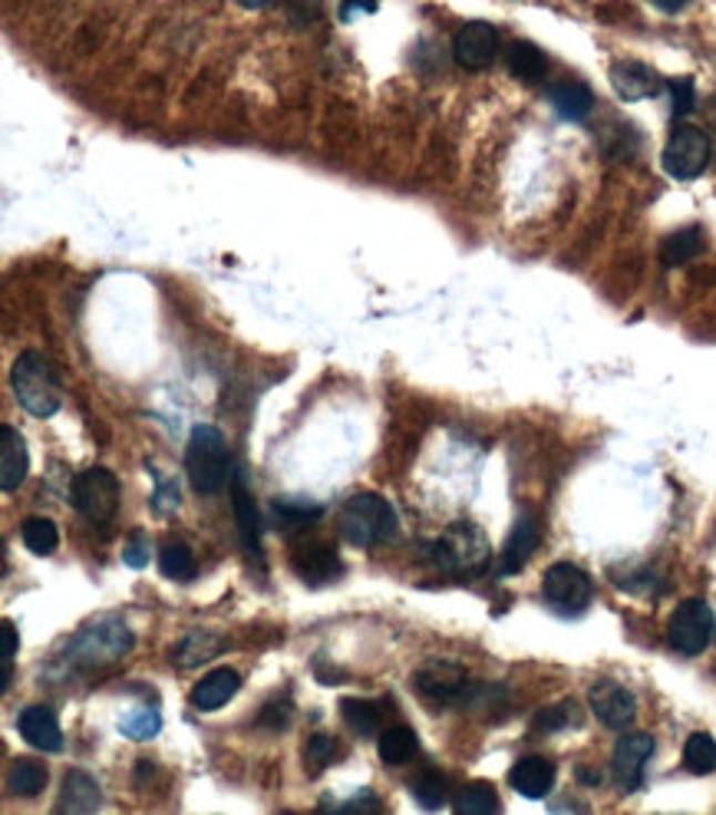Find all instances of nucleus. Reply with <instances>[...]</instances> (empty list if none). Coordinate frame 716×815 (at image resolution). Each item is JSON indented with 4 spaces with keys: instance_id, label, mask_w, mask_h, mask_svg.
I'll list each match as a JSON object with an SVG mask.
<instances>
[{
    "instance_id": "33",
    "label": "nucleus",
    "mask_w": 716,
    "mask_h": 815,
    "mask_svg": "<svg viewBox=\"0 0 716 815\" xmlns=\"http://www.w3.org/2000/svg\"><path fill=\"white\" fill-rule=\"evenodd\" d=\"M20 539H23V544H27L33 554H53L57 544H60V532H57V526H53L50 519L33 516V519H23Z\"/></svg>"
},
{
    "instance_id": "24",
    "label": "nucleus",
    "mask_w": 716,
    "mask_h": 815,
    "mask_svg": "<svg viewBox=\"0 0 716 815\" xmlns=\"http://www.w3.org/2000/svg\"><path fill=\"white\" fill-rule=\"evenodd\" d=\"M549 103L555 106V113L562 120H572V123H581L591 116L594 110V93L584 86V83H559L549 90Z\"/></svg>"
},
{
    "instance_id": "42",
    "label": "nucleus",
    "mask_w": 716,
    "mask_h": 815,
    "mask_svg": "<svg viewBox=\"0 0 716 815\" xmlns=\"http://www.w3.org/2000/svg\"><path fill=\"white\" fill-rule=\"evenodd\" d=\"M155 482H158V492H155V499H152V509H155L158 516L175 512V509H178V489H175V486H168L162 476H155Z\"/></svg>"
},
{
    "instance_id": "20",
    "label": "nucleus",
    "mask_w": 716,
    "mask_h": 815,
    "mask_svg": "<svg viewBox=\"0 0 716 815\" xmlns=\"http://www.w3.org/2000/svg\"><path fill=\"white\" fill-rule=\"evenodd\" d=\"M30 472V452L27 439L13 426H0V486L3 492H13Z\"/></svg>"
},
{
    "instance_id": "45",
    "label": "nucleus",
    "mask_w": 716,
    "mask_h": 815,
    "mask_svg": "<svg viewBox=\"0 0 716 815\" xmlns=\"http://www.w3.org/2000/svg\"><path fill=\"white\" fill-rule=\"evenodd\" d=\"M654 7H661V10H667V13H677V10H684L687 7V0H651Z\"/></svg>"
},
{
    "instance_id": "11",
    "label": "nucleus",
    "mask_w": 716,
    "mask_h": 815,
    "mask_svg": "<svg viewBox=\"0 0 716 815\" xmlns=\"http://www.w3.org/2000/svg\"><path fill=\"white\" fill-rule=\"evenodd\" d=\"M591 713L597 716L601 726L607 730H627L637 720V700L627 686L614 683V680H597L587 693Z\"/></svg>"
},
{
    "instance_id": "47",
    "label": "nucleus",
    "mask_w": 716,
    "mask_h": 815,
    "mask_svg": "<svg viewBox=\"0 0 716 815\" xmlns=\"http://www.w3.org/2000/svg\"><path fill=\"white\" fill-rule=\"evenodd\" d=\"M242 7H252V10H262V7H268V3H275V0H238Z\"/></svg>"
},
{
    "instance_id": "46",
    "label": "nucleus",
    "mask_w": 716,
    "mask_h": 815,
    "mask_svg": "<svg viewBox=\"0 0 716 815\" xmlns=\"http://www.w3.org/2000/svg\"><path fill=\"white\" fill-rule=\"evenodd\" d=\"M704 116H707V126L716 133V93L707 100V106H704Z\"/></svg>"
},
{
    "instance_id": "40",
    "label": "nucleus",
    "mask_w": 716,
    "mask_h": 815,
    "mask_svg": "<svg viewBox=\"0 0 716 815\" xmlns=\"http://www.w3.org/2000/svg\"><path fill=\"white\" fill-rule=\"evenodd\" d=\"M275 516L285 522V526H307L314 519H320V509H304V506H290V502H275Z\"/></svg>"
},
{
    "instance_id": "14",
    "label": "nucleus",
    "mask_w": 716,
    "mask_h": 815,
    "mask_svg": "<svg viewBox=\"0 0 716 815\" xmlns=\"http://www.w3.org/2000/svg\"><path fill=\"white\" fill-rule=\"evenodd\" d=\"M611 86H614V93L624 103L651 100V96H657L664 90L661 77L647 63H641V60H617L611 67Z\"/></svg>"
},
{
    "instance_id": "18",
    "label": "nucleus",
    "mask_w": 716,
    "mask_h": 815,
    "mask_svg": "<svg viewBox=\"0 0 716 815\" xmlns=\"http://www.w3.org/2000/svg\"><path fill=\"white\" fill-rule=\"evenodd\" d=\"M509 786L525 799H545L555 786V763L545 756H525L509 770Z\"/></svg>"
},
{
    "instance_id": "19",
    "label": "nucleus",
    "mask_w": 716,
    "mask_h": 815,
    "mask_svg": "<svg viewBox=\"0 0 716 815\" xmlns=\"http://www.w3.org/2000/svg\"><path fill=\"white\" fill-rule=\"evenodd\" d=\"M542 542V532H539V519L535 516H519V522L512 526V536L502 548V561H499V571L502 574H515L525 568V561L535 554V548Z\"/></svg>"
},
{
    "instance_id": "41",
    "label": "nucleus",
    "mask_w": 716,
    "mask_h": 815,
    "mask_svg": "<svg viewBox=\"0 0 716 815\" xmlns=\"http://www.w3.org/2000/svg\"><path fill=\"white\" fill-rule=\"evenodd\" d=\"M17 648H20L17 624H13V621H3V690L10 686V668H13Z\"/></svg>"
},
{
    "instance_id": "38",
    "label": "nucleus",
    "mask_w": 716,
    "mask_h": 815,
    "mask_svg": "<svg viewBox=\"0 0 716 815\" xmlns=\"http://www.w3.org/2000/svg\"><path fill=\"white\" fill-rule=\"evenodd\" d=\"M671 96H674V116H687L697 110V83L691 77H677L671 80Z\"/></svg>"
},
{
    "instance_id": "2",
    "label": "nucleus",
    "mask_w": 716,
    "mask_h": 815,
    "mask_svg": "<svg viewBox=\"0 0 716 815\" xmlns=\"http://www.w3.org/2000/svg\"><path fill=\"white\" fill-rule=\"evenodd\" d=\"M337 526H340V536L354 548H377V544L393 542L400 529L393 506L377 492L350 496L337 516Z\"/></svg>"
},
{
    "instance_id": "5",
    "label": "nucleus",
    "mask_w": 716,
    "mask_h": 815,
    "mask_svg": "<svg viewBox=\"0 0 716 815\" xmlns=\"http://www.w3.org/2000/svg\"><path fill=\"white\" fill-rule=\"evenodd\" d=\"M185 472L198 496H215L228 482V446L215 426H195L185 446Z\"/></svg>"
},
{
    "instance_id": "26",
    "label": "nucleus",
    "mask_w": 716,
    "mask_h": 815,
    "mask_svg": "<svg viewBox=\"0 0 716 815\" xmlns=\"http://www.w3.org/2000/svg\"><path fill=\"white\" fill-rule=\"evenodd\" d=\"M509 70H512V77H519L525 83H539L549 73V57L532 40H515L509 47Z\"/></svg>"
},
{
    "instance_id": "16",
    "label": "nucleus",
    "mask_w": 716,
    "mask_h": 815,
    "mask_svg": "<svg viewBox=\"0 0 716 815\" xmlns=\"http://www.w3.org/2000/svg\"><path fill=\"white\" fill-rule=\"evenodd\" d=\"M417 690L436 700V703H452L456 696L466 693V671L456 664V661H430L427 668L417 671Z\"/></svg>"
},
{
    "instance_id": "23",
    "label": "nucleus",
    "mask_w": 716,
    "mask_h": 815,
    "mask_svg": "<svg viewBox=\"0 0 716 815\" xmlns=\"http://www.w3.org/2000/svg\"><path fill=\"white\" fill-rule=\"evenodd\" d=\"M222 651H225V641H222V638H215V634H208V631H192V634H185V638L172 648V664L188 671V668H198V664L218 658Z\"/></svg>"
},
{
    "instance_id": "36",
    "label": "nucleus",
    "mask_w": 716,
    "mask_h": 815,
    "mask_svg": "<svg viewBox=\"0 0 716 815\" xmlns=\"http://www.w3.org/2000/svg\"><path fill=\"white\" fill-rule=\"evenodd\" d=\"M413 796L423 809H442L446 806V780L439 773H423L413 783Z\"/></svg>"
},
{
    "instance_id": "27",
    "label": "nucleus",
    "mask_w": 716,
    "mask_h": 815,
    "mask_svg": "<svg viewBox=\"0 0 716 815\" xmlns=\"http://www.w3.org/2000/svg\"><path fill=\"white\" fill-rule=\"evenodd\" d=\"M420 740L410 726H390L377 736V753L387 766H403L417 756Z\"/></svg>"
},
{
    "instance_id": "3",
    "label": "nucleus",
    "mask_w": 716,
    "mask_h": 815,
    "mask_svg": "<svg viewBox=\"0 0 716 815\" xmlns=\"http://www.w3.org/2000/svg\"><path fill=\"white\" fill-rule=\"evenodd\" d=\"M136 638L133 631L120 621V618H96L86 628L76 631V638L70 641V664L83 668V671H103L120 664L130 651H133Z\"/></svg>"
},
{
    "instance_id": "32",
    "label": "nucleus",
    "mask_w": 716,
    "mask_h": 815,
    "mask_svg": "<svg viewBox=\"0 0 716 815\" xmlns=\"http://www.w3.org/2000/svg\"><path fill=\"white\" fill-rule=\"evenodd\" d=\"M684 766L694 776H710L716 770V740L710 733H694L684 743Z\"/></svg>"
},
{
    "instance_id": "10",
    "label": "nucleus",
    "mask_w": 716,
    "mask_h": 815,
    "mask_svg": "<svg viewBox=\"0 0 716 815\" xmlns=\"http://www.w3.org/2000/svg\"><path fill=\"white\" fill-rule=\"evenodd\" d=\"M499 30L485 20H469L456 40H452V57L462 70H489L499 57Z\"/></svg>"
},
{
    "instance_id": "15",
    "label": "nucleus",
    "mask_w": 716,
    "mask_h": 815,
    "mask_svg": "<svg viewBox=\"0 0 716 815\" xmlns=\"http://www.w3.org/2000/svg\"><path fill=\"white\" fill-rule=\"evenodd\" d=\"M232 506H235V519H238V536L245 551L262 564L265 561V551H262V512L255 506V496L248 492V482L245 476L238 472L232 479Z\"/></svg>"
},
{
    "instance_id": "7",
    "label": "nucleus",
    "mask_w": 716,
    "mask_h": 815,
    "mask_svg": "<svg viewBox=\"0 0 716 815\" xmlns=\"http://www.w3.org/2000/svg\"><path fill=\"white\" fill-rule=\"evenodd\" d=\"M714 608L704 598H691L684 604H677V611L667 621V641L677 654L684 658H697L710 648L714 638Z\"/></svg>"
},
{
    "instance_id": "17",
    "label": "nucleus",
    "mask_w": 716,
    "mask_h": 815,
    "mask_svg": "<svg viewBox=\"0 0 716 815\" xmlns=\"http://www.w3.org/2000/svg\"><path fill=\"white\" fill-rule=\"evenodd\" d=\"M17 730L40 753H60L63 750V730H60V720L50 706H27L17 720Z\"/></svg>"
},
{
    "instance_id": "22",
    "label": "nucleus",
    "mask_w": 716,
    "mask_h": 815,
    "mask_svg": "<svg viewBox=\"0 0 716 815\" xmlns=\"http://www.w3.org/2000/svg\"><path fill=\"white\" fill-rule=\"evenodd\" d=\"M103 806V796H100V783L83 773V770H70L63 776V789H60V799H57V813H96Z\"/></svg>"
},
{
    "instance_id": "13",
    "label": "nucleus",
    "mask_w": 716,
    "mask_h": 815,
    "mask_svg": "<svg viewBox=\"0 0 716 815\" xmlns=\"http://www.w3.org/2000/svg\"><path fill=\"white\" fill-rule=\"evenodd\" d=\"M290 568H294V574H297L304 584L320 588V584H330V581L340 574V558H337L334 544L317 542V539H314V542L294 544V551H290Z\"/></svg>"
},
{
    "instance_id": "25",
    "label": "nucleus",
    "mask_w": 716,
    "mask_h": 815,
    "mask_svg": "<svg viewBox=\"0 0 716 815\" xmlns=\"http://www.w3.org/2000/svg\"><path fill=\"white\" fill-rule=\"evenodd\" d=\"M383 703L377 700H360V696H344L340 700V716L357 736H380V720H383Z\"/></svg>"
},
{
    "instance_id": "35",
    "label": "nucleus",
    "mask_w": 716,
    "mask_h": 815,
    "mask_svg": "<svg viewBox=\"0 0 716 815\" xmlns=\"http://www.w3.org/2000/svg\"><path fill=\"white\" fill-rule=\"evenodd\" d=\"M337 756H340L337 740H334V736L317 733V736H310V740H307V746H304V770H307L310 776H317V773H320L324 766H330Z\"/></svg>"
},
{
    "instance_id": "48",
    "label": "nucleus",
    "mask_w": 716,
    "mask_h": 815,
    "mask_svg": "<svg viewBox=\"0 0 716 815\" xmlns=\"http://www.w3.org/2000/svg\"><path fill=\"white\" fill-rule=\"evenodd\" d=\"M354 3H364L367 10H377V0H354Z\"/></svg>"
},
{
    "instance_id": "34",
    "label": "nucleus",
    "mask_w": 716,
    "mask_h": 815,
    "mask_svg": "<svg viewBox=\"0 0 716 815\" xmlns=\"http://www.w3.org/2000/svg\"><path fill=\"white\" fill-rule=\"evenodd\" d=\"M158 730H162V716H158V710H155V706H140V710H130V713L120 720V733H123V736H130V740H136V743L152 740Z\"/></svg>"
},
{
    "instance_id": "29",
    "label": "nucleus",
    "mask_w": 716,
    "mask_h": 815,
    "mask_svg": "<svg viewBox=\"0 0 716 815\" xmlns=\"http://www.w3.org/2000/svg\"><path fill=\"white\" fill-rule=\"evenodd\" d=\"M700 252H704V228L691 225V228L674 232V235L664 242V248H661V262H664L667 268H681V265L694 262Z\"/></svg>"
},
{
    "instance_id": "43",
    "label": "nucleus",
    "mask_w": 716,
    "mask_h": 815,
    "mask_svg": "<svg viewBox=\"0 0 716 815\" xmlns=\"http://www.w3.org/2000/svg\"><path fill=\"white\" fill-rule=\"evenodd\" d=\"M287 723H290V703H268L265 710H262V716H258V726H272V730H285Z\"/></svg>"
},
{
    "instance_id": "12",
    "label": "nucleus",
    "mask_w": 716,
    "mask_h": 815,
    "mask_svg": "<svg viewBox=\"0 0 716 815\" xmlns=\"http://www.w3.org/2000/svg\"><path fill=\"white\" fill-rule=\"evenodd\" d=\"M654 756V740L647 733H627L614 746L611 773L624 793H634L644 783V763Z\"/></svg>"
},
{
    "instance_id": "39",
    "label": "nucleus",
    "mask_w": 716,
    "mask_h": 815,
    "mask_svg": "<svg viewBox=\"0 0 716 815\" xmlns=\"http://www.w3.org/2000/svg\"><path fill=\"white\" fill-rule=\"evenodd\" d=\"M149 554H152V539H149V532H133L130 536V542L123 548V561L130 564V568H145L149 564Z\"/></svg>"
},
{
    "instance_id": "30",
    "label": "nucleus",
    "mask_w": 716,
    "mask_h": 815,
    "mask_svg": "<svg viewBox=\"0 0 716 815\" xmlns=\"http://www.w3.org/2000/svg\"><path fill=\"white\" fill-rule=\"evenodd\" d=\"M158 571L168 578V581H178V584H188L195 581L198 574V564H195V554L185 542H165L158 548Z\"/></svg>"
},
{
    "instance_id": "28",
    "label": "nucleus",
    "mask_w": 716,
    "mask_h": 815,
    "mask_svg": "<svg viewBox=\"0 0 716 815\" xmlns=\"http://www.w3.org/2000/svg\"><path fill=\"white\" fill-rule=\"evenodd\" d=\"M43 786H47V766H43V763L27 760V756H20V760H13V763H10V773H7V789H10L13 796H20V799H33L37 793H43Z\"/></svg>"
},
{
    "instance_id": "21",
    "label": "nucleus",
    "mask_w": 716,
    "mask_h": 815,
    "mask_svg": "<svg viewBox=\"0 0 716 815\" xmlns=\"http://www.w3.org/2000/svg\"><path fill=\"white\" fill-rule=\"evenodd\" d=\"M238 690H242V678H238V671H232V668H218V671L205 674V678L192 686V706H195V710H202V713L222 710V706H225V703H228V700H232Z\"/></svg>"
},
{
    "instance_id": "4",
    "label": "nucleus",
    "mask_w": 716,
    "mask_h": 815,
    "mask_svg": "<svg viewBox=\"0 0 716 815\" xmlns=\"http://www.w3.org/2000/svg\"><path fill=\"white\" fill-rule=\"evenodd\" d=\"M430 561L456 578H472L489 568L492 544L475 522H452L436 542L430 544Z\"/></svg>"
},
{
    "instance_id": "44",
    "label": "nucleus",
    "mask_w": 716,
    "mask_h": 815,
    "mask_svg": "<svg viewBox=\"0 0 716 815\" xmlns=\"http://www.w3.org/2000/svg\"><path fill=\"white\" fill-rule=\"evenodd\" d=\"M357 809H360V813H377V809H380V803H377V799H370V789H364V796H357L354 803H347V806H344V813H357Z\"/></svg>"
},
{
    "instance_id": "6",
    "label": "nucleus",
    "mask_w": 716,
    "mask_h": 815,
    "mask_svg": "<svg viewBox=\"0 0 716 815\" xmlns=\"http://www.w3.org/2000/svg\"><path fill=\"white\" fill-rule=\"evenodd\" d=\"M73 506L76 512L93 522V526H110L120 512V502H123V489H120V479L103 469V466H90L83 469L76 479H73Z\"/></svg>"
},
{
    "instance_id": "31",
    "label": "nucleus",
    "mask_w": 716,
    "mask_h": 815,
    "mask_svg": "<svg viewBox=\"0 0 716 815\" xmlns=\"http://www.w3.org/2000/svg\"><path fill=\"white\" fill-rule=\"evenodd\" d=\"M452 809L459 815H492L502 809V803H499V796H495V789L489 783H469L456 796Z\"/></svg>"
},
{
    "instance_id": "8",
    "label": "nucleus",
    "mask_w": 716,
    "mask_h": 815,
    "mask_svg": "<svg viewBox=\"0 0 716 815\" xmlns=\"http://www.w3.org/2000/svg\"><path fill=\"white\" fill-rule=\"evenodd\" d=\"M710 152H714L710 149V136L704 130L684 123V126H674V133H671L667 145H664L661 162H664L667 175H674L681 182H691V179H697V175L707 172Z\"/></svg>"
},
{
    "instance_id": "9",
    "label": "nucleus",
    "mask_w": 716,
    "mask_h": 815,
    "mask_svg": "<svg viewBox=\"0 0 716 815\" xmlns=\"http://www.w3.org/2000/svg\"><path fill=\"white\" fill-rule=\"evenodd\" d=\"M542 594L559 614H581L591 604L594 584L584 568L572 561H555L542 578Z\"/></svg>"
},
{
    "instance_id": "37",
    "label": "nucleus",
    "mask_w": 716,
    "mask_h": 815,
    "mask_svg": "<svg viewBox=\"0 0 716 815\" xmlns=\"http://www.w3.org/2000/svg\"><path fill=\"white\" fill-rule=\"evenodd\" d=\"M577 723H581L577 703H559L552 710H542V716L535 720L539 730H565V726H577Z\"/></svg>"
},
{
    "instance_id": "1",
    "label": "nucleus",
    "mask_w": 716,
    "mask_h": 815,
    "mask_svg": "<svg viewBox=\"0 0 716 815\" xmlns=\"http://www.w3.org/2000/svg\"><path fill=\"white\" fill-rule=\"evenodd\" d=\"M10 387L17 404L37 419L53 416L63 407V380L53 360L40 350H23L10 367Z\"/></svg>"
}]
</instances>
